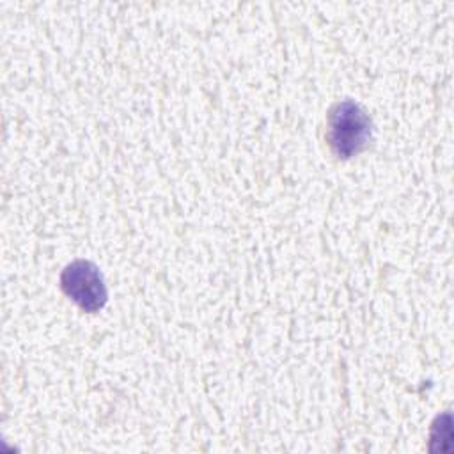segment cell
Wrapping results in <instances>:
<instances>
[{
    "instance_id": "6da1fadb",
    "label": "cell",
    "mask_w": 454,
    "mask_h": 454,
    "mask_svg": "<svg viewBox=\"0 0 454 454\" xmlns=\"http://www.w3.org/2000/svg\"><path fill=\"white\" fill-rule=\"evenodd\" d=\"M326 138L339 158H351L365 149L371 138V119L360 105L344 99L328 114Z\"/></svg>"
},
{
    "instance_id": "7a4b0ae2",
    "label": "cell",
    "mask_w": 454,
    "mask_h": 454,
    "mask_svg": "<svg viewBox=\"0 0 454 454\" xmlns=\"http://www.w3.org/2000/svg\"><path fill=\"white\" fill-rule=\"evenodd\" d=\"M60 287L85 312H98L108 298L99 268L85 259H76L62 270Z\"/></svg>"
}]
</instances>
